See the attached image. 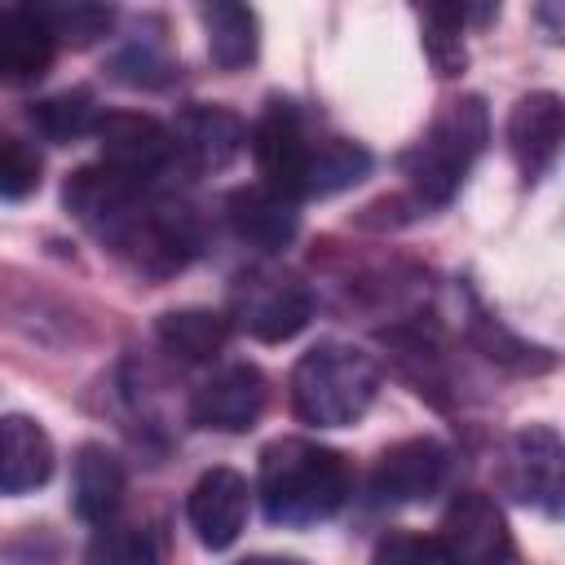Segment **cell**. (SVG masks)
Instances as JSON below:
<instances>
[{
	"mask_svg": "<svg viewBox=\"0 0 565 565\" xmlns=\"http://www.w3.org/2000/svg\"><path fill=\"white\" fill-rule=\"evenodd\" d=\"M247 499H252V490H247V477L243 472H234V468H207L194 481L190 499H185V516H190L194 539L203 547H212V552L230 547L243 534V525H247Z\"/></svg>",
	"mask_w": 565,
	"mask_h": 565,
	"instance_id": "7c38bea8",
	"label": "cell"
},
{
	"mask_svg": "<svg viewBox=\"0 0 565 565\" xmlns=\"http://www.w3.org/2000/svg\"><path fill=\"white\" fill-rule=\"evenodd\" d=\"M472 331H477V340H481V349H486L490 358H499V362H508V366H516V371H552V366H556L552 349L516 340V335L503 331L494 318H477Z\"/></svg>",
	"mask_w": 565,
	"mask_h": 565,
	"instance_id": "484cf974",
	"label": "cell"
},
{
	"mask_svg": "<svg viewBox=\"0 0 565 565\" xmlns=\"http://www.w3.org/2000/svg\"><path fill=\"white\" fill-rule=\"evenodd\" d=\"M313 318V287L287 269H252L234 287V322L265 344L300 335Z\"/></svg>",
	"mask_w": 565,
	"mask_h": 565,
	"instance_id": "5b68a950",
	"label": "cell"
},
{
	"mask_svg": "<svg viewBox=\"0 0 565 565\" xmlns=\"http://www.w3.org/2000/svg\"><path fill=\"white\" fill-rule=\"evenodd\" d=\"M53 437L31 415H0V494H31L53 477Z\"/></svg>",
	"mask_w": 565,
	"mask_h": 565,
	"instance_id": "9a60e30c",
	"label": "cell"
},
{
	"mask_svg": "<svg viewBox=\"0 0 565 565\" xmlns=\"http://www.w3.org/2000/svg\"><path fill=\"white\" fill-rule=\"evenodd\" d=\"M494 9H463V4H428L424 9V53L441 79L459 75L468 53H463V22H486Z\"/></svg>",
	"mask_w": 565,
	"mask_h": 565,
	"instance_id": "7402d4cb",
	"label": "cell"
},
{
	"mask_svg": "<svg viewBox=\"0 0 565 565\" xmlns=\"http://www.w3.org/2000/svg\"><path fill=\"white\" fill-rule=\"evenodd\" d=\"M225 221L238 243L256 252H282L300 230V203L265 181H252L225 199Z\"/></svg>",
	"mask_w": 565,
	"mask_h": 565,
	"instance_id": "4fadbf2b",
	"label": "cell"
},
{
	"mask_svg": "<svg viewBox=\"0 0 565 565\" xmlns=\"http://www.w3.org/2000/svg\"><path fill=\"white\" fill-rule=\"evenodd\" d=\"M57 57V40L40 22L35 4L0 9V84H35Z\"/></svg>",
	"mask_w": 565,
	"mask_h": 565,
	"instance_id": "2e32d148",
	"label": "cell"
},
{
	"mask_svg": "<svg viewBox=\"0 0 565 565\" xmlns=\"http://www.w3.org/2000/svg\"><path fill=\"white\" fill-rule=\"evenodd\" d=\"M168 132H172L177 163H185L190 172H221V168H230L238 159L243 141H247L243 119L234 110H225V106H185Z\"/></svg>",
	"mask_w": 565,
	"mask_h": 565,
	"instance_id": "8fae6325",
	"label": "cell"
},
{
	"mask_svg": "<svg viewBox=\"0 0 565 565\" xmlns=\"http://www.w3.org/2000/svg\"><path fill=\"white\" fill-rule=\"evenodd\" d=\"M124 490H128V477H124L119 455L97 446V441L79 446L75 468H71V503H75V512L88 525H106V521H115V512L124 503Z\"/></svg>",
	"mask_w": 565,
	"mask_h": 565,
	"instance_id": "ac0fdd59",
	"label": "cell"
},
{
	"mask_svg": "<svg viewBox=\"0 0 565 565\" xmlns=\"http://www.w3.org/2000/svg\"><path fill=\"white\" fill-rule=\"evenodd\" d=\"M159 331V344L185 362H207L225 349L230 340V318L216 313V309H199V305H185V309H168L159 313L154 322Z\"/></svg>",
	"mask_w": 565,
	"mask_h": 565,
	"instance_id": "44dd1931",
	"label": "cell"
},
{
	"mask_svg": "<svg viewBox=\"0 0 565 565\" xmlns=\"http://www.w3.org/2000/svg\"><path fill=\"white\" fill-rule=\"evenodd\" d=\"M516 494L539 503L547 516L561 512V437L547 424H530L512 437Z\"/></svg>",
	"mask_w": 565,
	"mask_h": 565,
	"instance_id": "e0dca14e",
	"label": "cell"
},
{
	"mask_svg": "<svg viewBox=\"0 0 565 565\" xmlns=\"http://www.w3.org/2000/svg\"><path fill=\"white\" fill-rule=\"evenodd\" d=\"M437 539H441L450 565H503L512 556L508 521L486 490H459L441 516Z\"/></svg>",
	"mask_w": 565,
	"mask_h": 565,
	"instance_id": "ba28073f",
	"label": "cell"
},
{
	"mask_svg": "<svg viewBox=\"0 0 565 565\" xmlns=\"http://www.w3.org/2000/svg\"><path fill=\"white\" fill-rule=\"evenodd\" d=\"M450 468V450L437 437H406L388 446L371 468V499L380 508L388 503H419L428 499Z\"/></svg>",
	"mask_w": 565,
	"mask_h": 565,
	"instance_id": "30bf717a",
	"label": "cell"
},
{
	"mask_svg": "<svg viewBox=\"0 0 565 565\" xmlns=\"http://www.w3.org/2000/svg\"><path fill=\"white\" fill-rule=\"evenodd\" d=\"M35 13L49 26V35L71 49H88L115 22V9H106V4H35Z\"/></svg>",
	"mask_w": 565,
	"mask_h": 565,
	"instance_id": "d4e9b609",
	"label": "cell"
},
{
	"mask_svg": "<svg viewBox=\"0 0 565 565\" xmlns=\"http://www.w3.org/2000/svg\"><path fill=\"white\" fill-rule=\"evenodd\" d=\"M256 494L274 525L305 530L331 521L353 494V468L340 450L309 437H278L260 450Z\"/></svg>",
	"mask_w": 565,
	"mask_h": 565,
	"instance_id": "7a4b0ae2",
	"label": "cell"
},
{
	"mask_svg": "<svg viewBox=\"0 0 565 565\" xmlns=\"http://www.w3.org/2000/svg\"><path fill=\"white\" fill-rule=\"evenodd\" d=\"M93 137L102 146V163L137 185H150L154 177H163L177 154H172V132L168 124H159L154 115L141 110H106L93 124Z\"/></svg>",
	"mask_w": 565,
	"mask_h": 565,
	"instance_id": "8992f818",
	"label": "cell"
},
{
	"mask_svg": "<svg viewBox=\"0 0 565 565\" xmlns=\"http://www.w3.org/2000/svg\"><path fill=\"white\" fill-rule=\"evenodd\" d=\"M40 154L13 132H0V199H26L40 190Z\"/></svg>",
	"mask_w": 565,
	"mask_h": 565,
	"instance_id": "4316f807",
	"label": "cell"
},
{
	"mask_svg": "<svg viewBox=\"0 0 565 565\" xmlns=\"http://www.w3.org/2000/svg\"><path fill=\"white\" fill-rule=\"evenodd\" d=\"M565 137V106L556 93H525L508 115V150L525 181H539L561 150Z\"/></svg>",
	"mask_w": 565,
	"mask_h": 565,
	"instance_id": "5bb4252c",
	"label": "cell"
},
{
	"mask_svg": "<svg viewBox=\"0 0 565 565\" xmlns=\"http://www.w3.org/2000/svg\"><path fill=\"white\" fill-rule=\"evenodd\" d=\"M371 565H450L446 547L437 534H411V530H393L375 543Z\"/></svg>",
	"mask_w": 565,
	"mask_h": 565,
	"instance_id": "83f0119b",
	"label": "cell"
},
{
	"mask_svg": "<svg viewBox=\"0 0 565 565\" xmlns=\"http://www.w3.org/2000/svg\"><path fill=\"white\" fill-rule=\"evenodd\" d=\"M313 132L305 128V115L282 102V97H269L260 119L252 124L247 132V146L256 154V168L265 177V185L291 194L300 203V177H305V163H309V150H313Z\"/></svg>",
	"mask_w": 565,
	"mask_h": 565,
	"instance_id": "52a82bcc",
	"label": "cell"
},
{
	"mask_svg": "<svg viewBox=\"0 0 565 565\" xmlns=\"http://www.w3.org/2000/svg\"><path fill=\"white\" fill-rule=\"evenodd\" d=\"M66 212L110 252L132 260L141 274H172L199 256L203 230L194 207L177 199H154L146 185L110 172L106 163H88L62 185Z\"/></svg>",
	"mask_w": 565,
	"mask_h": 565,
	"instance_id": "6da1fadb",
	"label": "cell"
},
{
	"mask_svg": "<svg viewBox=\"0 0 565 565\" xmlns=\"http://www.w3.org/2000/svg\"><path fill=\"white\" fill-rule=\"evenodd\" d=\"M371 172V154L349 137H318L300 177V199H327L358 185Z\"/></svg>",
	"mask_w": 565,
	"mask_h": 565,
	"instance_id": "ffe728a7",
	"label": "cell"
},
{
	"mask_svg": "<svg viewBox=\"0 0 565 565\" xmlns=\"http://www.w3.org/2000/svg\"><path fill=\"white\" fill-rule=\"evenodd\" d=\"M84 565H163V561H159V547L146 525L106 521V525H97V534L84 552Z\"/></svg>",
	"mask_w": 565,
	"mask_h": 565,
	"instance_id": "603a6c76",
	"label": "cell"
},
{
	"mask_svg": "<svg viewBox=\"0 0 565 565\" xmlns=\"http://www.w3.org/2000/svg\"><path fill=\"white\" fill-rule=\"evenodd\" d=\"M31 124H35L49 141H75V137L93 132V124H97L93 93H88V88L53 93V97H44V102L31 106Z\"/></svg>",
	"mask_w": 565,
	"mask_h": 565,
	"instance_id": "cb8c5ba5",
	"label": "cell"
},
{
	"mask_svg": "<svg viewBox=\"0 0 565 565\" xmlns=\"http://www.w3.org/2000/svg\"><path fill=\"white\" fill-rule=\"evenodd\" d=\"M199 22H203V35H207V57L221 71H243V66L256 62L260 22L247 4H203Z\"/></svg>",
	"mask_w": 565,
	"mask_h": 565,
	"instance_id": "d6986e66",
	"label": "cell"
},
{
	"mask_svg": "<svg viewBox=\"0 0 565 565\" xmlns=\"http://www.w3.org/2000/svg\"><path fill=\"white\" fill-rule=\"evenodd\" d=\"M269 402V384L260 375V366L252 362H230L221 371H212L194 397H190V419L199 428H216V433H247L260 411Z\"/></svg>",
	"mask_w": 565,
	"mask_h": 565,
	"instance_id": "9c48e42d",
	"label": "cell"
},
{
	"mask_svg": "<svg viewBox=\"0 0 565 565\" xmlns=\"http://www.w3.org/2000/svg\"><path fill=\"white\" fill-rule=\"evenodd\" d=\"M380 393V366L371 353L322 340L291 371V411L309 428H349L358 424Z\"/></svg>",
	"mask_w": 565,
	"mask_h": 565,
	"instance_id": "3957f363",
	"label": "cell"
},
{
	"mask_svg": "<svg viewBox=\"0 0 565 565\" xmlns=\"http://www.w3.org/2000/svg\"><path fill=\"white\" fill-rule=\"evenodd\" d=\"M490 141V110L477 93H459L441 102L424 137L402 154V168L419 194V203H450L463 185L468 168Z\"/></svg>",
	"mask_w": 565,
	"mask_h": 565,
	"instance_id": "277c9868",
	"label": "cell"
},
{
	"mask_svg": "<svg viewBox=\"0 0 565 565\" xmlns=\"http://www.w3.org/2000/svg\"><path fill=\"white\" fill-rule=\"evenodd\" d=\"M238 565H305V561H296V556H247Z\"/></svg>",
	"mask_w": 565,
	"mask_h": 565,
	"instance_id": "f546056e",
	"label": "cell"
},
{
	"mask_svg": "<svg viewBox=\"0 0 565 565\" xmlns=\"http://www.w3.org/2000/svg\"><path fill=\"white\" fill-rule=\"evenodd\" d=\"M115 79L119 84H132V88H159L172 79V62L154 57L150 49H128L115 57Z\"/></svg>",
	"mask_w": 565,
	"mask_h": 565,
	"instance_id": "f1b7e54d",
	"label": "cell"
}]
</instances>
